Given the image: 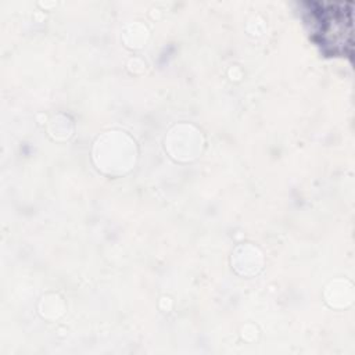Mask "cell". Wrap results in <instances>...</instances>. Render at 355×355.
<instances>
[{
    "label": "cell",
    "instance_id": "1",
    "mask_svg": "<svg viewBox=\"0 0 355 355\" xmlns=\"http://www.w3.org/2000/svg\"><path fill=\"white\" fill-rule=\"evenodd\" d=\"M318 22V28L313 31L319 36L318 42L322 47H330L333 54L351 53V11L344 10L343 4L322 6L319 11H311V22Z\"/></svg>",
    "mask_w": 355,
    "mask_h": 355
}]
</instances>
